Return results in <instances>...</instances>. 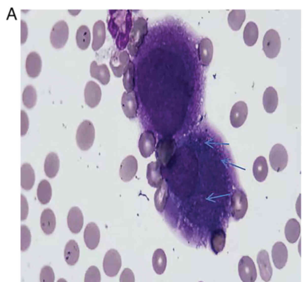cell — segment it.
<instances>
[{"instance_id": "cell-23", "label": "cell", "mask_w": 306, "mask_h": 282, "mask_svg": "<svg viewBox=\"0 0 306 282\" xmlns=\"http://www.w3.org/2000/svg\"><path fill=\"white\" fill-rule=\"evenodd\" d=\"M90 75L103 85H108L110 81L109 69L104 63L99 65L96 62H92L90 65Z\"/></svg>"}, {"instance_id": "cell-19", "label": "cell", "mask_w": 306, "mask_h": 282, "mask_svg": "<svg viewBox=\"0 0 306 282\" xmlns=\"http://www.w3.org/2000/svg\"><path fill=\"white\" fill-rule=\"evenodd\" d=\"M83 238L87 248L95 249L98 247L100 240V231L98 226L93 222L88 224L84 231Z\"/></svg>"}, {"instance_id": "cell-5", "label": "cell", "mask_w": 306, "mask_h": 282, "mask_svg": "<svg viewBox=\"0 0 306 282\" xmlns=\"http://www.w3.org/2000/svg\"><path fill=\"white\" fill-rule=\"evenodd\" d=\"M175 146V140L171 137H167L161 140L156 147L157 162L164 166L168 165L174 154Z\"/></svg>"}, {"instance_id": "cell-52", "label": "cell", "mask_w": 306, "mask_h": 282, "mask_svg": "<svg viewBox=\"0 0 306 282\" xmlns=\"http://www.w3.org/2000/svg\"></svg>"}, {"instance_id": "cell-51", "label": "cell", "mask_w": 306, "mask_h": 282, "mask_svg": "<svg viewBox=\"0 0 306 282\" xmlns=\"http://www.w3.org/2000/svg\"><path fill=\"white\" fill-rule=\"evenodd\" d=\"M299 245H300V246H299V249L300 248V251H299V252H300V255H301V249H301V240H300V244Z\"/></svg>"}, {"instance_id": "cell-2", "label": "cell", "mask_w": 306, "mask_h": 282, "mask_svg": "<svg viewBox=\"0 0 306 282\" xmlns=\"http://www.w3.org/2000/svg\"><path fill=\"white\" fill-rule=\"evenodd\" d=\"M147 23L143 18H138L134 23L129 35L128 50L132 57L135 56L147 34Z\"/></svg>"}, {"instance_id": "cell-35", "label": "cell", "mask_w": 306, "mask_h": 282, "mask_svg": "<svg viewBox=\"0 0 306 282\" xmlns=\"http://www.w3.org/2000/svg\"><path fill=\"white\" fill-rule=\"evenodd\" d=\"M152 264L153 269L157 275H161L164 274L166 267L167 258L163 250H156L153 254Z\"/></svg>"}, {"instance_id": "cell-42", "label": "cell", "mask_w": 306, "mask_h": 282, "mask_svg": "<svg viewBox=\"0 0 306 282\" xmlns=\"http://www.w3.org/2000/svg\"><path fill=\"white\" fill-rule=\"evenodd\" d=\"M31 234L30 230L26 225L21 226V246L22 251H25L29 248L31 243Z\"/></svg>"}, {"instance_id": "cell-8", "label": "cell", "mask_w": 306, "mask_h": 282, "mask_svg": "<svg viewBox=\"0 0 306 282\" xmlns=\"http://www.w3.org/2000/svg\"><path fill=\"white\" fill-rule=\"evenodd\" d=\"M289 156L285 147L281 144L273 146L270 152L269 161L271 168L276 172L284 170L288 163Z\"/></svg>"}, {"instance_id": "cell-44", "label": "cell", "mask_w": 306, "mask_h": 282, "mask_svg": "<svg viewBox=\"0 0 306 282\" xmlns=\"http://www.w3.org/2000/svg\"><path fill=\"white\" fill-rule=\"evenodd\" d=\"M55 275L52 267L45 266L41 269L40 274V282H54Z\"/></svg>"}, {"instance_id": "cell-40", "label": "cell", "mask_w": 306, "mask_h": 282, "mask_svg": "<svg viewBox=\"0 0 306 282\" xmlns=\"http://www.w3.org/2000/svg\"><path fill=\"white\" fill-rule=\"evenodd\" d=\"M246 17V13L244 10H232L229 15L228 22L230 29L238 31L242 27Z\"/></svg>"}, {"instance_id": "cell-12", "label": "cell", "mask_w": 306, "mask_h": 282, "mask_svg": "<svg viewBox=\"0 0 306 282\" xmlns=\"http://www.w3.org/2000/svg\"><path fill=\"white\" fill-rule=\"evenodd\" d=\"M248 113V106L244 101L236 103L231 109L230 121L231 126L239 128L246 121Z\"/></svg>"}, {"instance_id": "cell-47", "label": "cell", "mask_w": 306, "mask_h": 282, "mask_svg": "<svg viewBox=\"0 0 306 282\" xmlns=\"http://www.w3.org/2000/svg\"><path fill=\"white\" fill-rule=\"evenodd\" d=\"M29 214V205L26 198L21 195V220L24 221L27 218Z\"/></svg>"}, {"instance_id": "cell-45", "label": "cell", "mask_w": 306, "mask_h": 282, "mask_svg": "<svg viewBox=\"0 0 306 282\" xmlns=\"http://www.w3.org/2000/svg\"><path fill=\"white\" fill-rule=\"evenodd\" d=\"M119 282H135V277L133 271L129 269H125L120 275Z\"/></svg>"}, {"instance_id": "cell-37", "label": "cell", "mask_w": 306, "mask_h": 282, "mask_svg": "<svg viewBox=\"0 0 306 282\" xmlns=\"http://www.w3.org/2000/svg\"><path fill=\"white\" fill-rule=\"evenodd\" d=\"M259 36L257 25L253 22H249L244 28L243 39L244 43L249 47L256 44Z\"/></svg>"}, {"instance_id": "cell-13", "label": "cell", "mask_w": 306, "mask_h": 282, "mask_svg": "<svg viewBox=\"0 0 306 282\" xmlns=\"http://www.w3.org/2000/svg\"><path fill=\"white\" fill-rule=\"evenodd\" d=\"M138 170V161L133 156H128L120 164L119 176L124 182L131 181L136 176Z\"/></svg>"}, {"instance_id": "cell-7", "label": "cell", "mask_w": 306, "mask_h": 282, "mask_svg": "<svg viewBox=\"0 0 306 282\" xmlns=\"http://www.w3.org/2000/svg\"><path fill=\"white\" fill-rule=\"evenodd\" d=\"M69 29L67 23L63 20L55 24L50 32V40L53 47L57 49L63 48L69 38Z\"/></svg>"}, {"instance_id": "cell-48", "label": "cell", "mask_w": 306, "mask_h": 282, "mask_svg": "<svg viewBox=\"0 0 306 282\" xmlns=\"http://www.w3.org/2000/svg\"><path fill=\"white\" fill-rule=\"evenodd\" d=\"M21 44H24L26 43L28 37V27L25 21H21Z\"/></svg>"}, {"instance_id": "cell-17", "label": "cell", "mask_w": 306, "mask_h": 282, "mask_svg": "<svg viewBox=\"0 0 306 282\" xmlns=\"http://www.w3.org/2000/svg\"><path fill=\"white\" fill-rule=\"evenodd\" d=\"M122 108L124 114L129 119L136 118L137 114L138 104L136 95L134 92H124L121 100Z\"/></svg>"}, {"instance_id": "cell-24", "label": "cell", "mask_w": 306, "mask_h": 282, "mask_svg": "<svg viewBox=\"0 0 306 282\" xmlns=\"http://www.w3.org/2000/svg\"><path fill=\"white\" fill-rule=\"evenodd\" d=\"M213 54V44L211 40L204 38L198 46V55L202 65L206 66L212 61Z\"/></svg>"}, {"instance_id": "cell-36", "label": "cell", "mask_w": 306, "mask_h": 282, "mask_svg": "<svg viewBox=\"0 0 306 282\" xmlns=\"http://www.w3.org/2000/svg\"><path fill=\"white\" fill-rule=\"evenodd\" d=\"M226 244V233L222 229L213 232L211 237V246L213 252L217 254L223 251Z\"/></svg>"}, {"instance_id": "cell-10", "label": "cell", "mask_w": 306, "mask_h": 282, "mask_svg": "<svg viewBox=\"0 0 306 282\" xmlns=\"http://www.w3.org/2000/svg\"><path fill=\"white\" fill-rule=\"evenodd\" d=\"M238 272L240 279L243 282H255L257 279L256 265L248 256H244L240 259L238 263Z\"/></svg>"}, {"instance_id": "cell-25", "label": "cell", "mask_w": 306, "mask_h": 282, "mask_svg": "<svg viewBox=\"0 0 306 282\" xmlns=\"http://www.w3.org/2000/svg\"><path fill=\"white\" fill-rule=\"evenodd\" d=\"M106 39V27L105 23L101 20L97 21L93 27V40L92 48L94 51L99 50L105 43Z\"/></svg>"}, {"instance_id": "cell-9", "label": "cell", "mask_w": 306, "mask_h": 282, "mask_svg": "<svg viewBox=\"0 0 306 282\" xmlns=\"http://www.w3.org/2000/svg\"><path fill=\"white\" fill-rule=\"evenodd\" d=\"M122 266V259L119 253L115 249H110L106 252L103 262L105 274L110 277L116 276Z\"/></svg>"}, {"instance_id": "cell-28", "label": "cell", "mask_w": 306, "mask_h": 282, "mask_svg": "<svg viewBox=\"0 0 306 282\" xmlns=\"http://www.w3.org/2000/svg\"><path fill=\"white\" fill-rule=\"evenodd\" d=\"M80 249L75 240H71L67 243L64 250V258L67 264L74 266L79 258Z\"/></svg>"}, {"instance_id": "cell-29", "label": "cell", "mask_w": 306, "mask_h": 282, "mask_svg": "<svg viewBox=\"0 0 306 282\" xmlns=\"http://www.w3.org/2000/svg\"><path fill=\"white\" fill-rule=\"evenodd\" d=\"M268 170L267 161L265 157L263 156L258 157L254 161L253 167V175L257 182L262 183L265 181L268 177Z\"/></svg>"}, {"instance_id": "cell-22", "label": "cell", "mask_w": 306, "mask_h": 282, "mask_svg": "<svg viewBox=\"0 0 306 282\" xmlns=\"http://www.w3.org/2000/svg\"><path fill=\"white\" fill-rule=\"evenodd\" d=\"M147 178L148 183L153 188H158L163 184L161 165L157 161L148 165Z\"/></svg>"}, {"instance_id": "cell-41", "label": "cell", "mask_w": 306, "mask_h": 282, "mask_svg": "<svg viewBox=\"0 0 306 282\" xmlns=\"http://www.w3.org/2000/svg\"><path fill=\"white\" fill-rule=\"evenodd\" d=\"M37 100V92L35 87L31 85L27 86L23 92V103L28 109L34 108Z\"/></svg>"}, {"instance_id": "cell-11", "label": "cell", "mask_w": 306, "mask_h": 282, "mask_svg": "<svg viewBox=\"0 0 306 282\" xmlns=\"http://www.w3.org/2000/svg\"><path fill=\"white\" fill-rule=\"evenodd\" d=\"M129 55L127 51H118L115 52L110 60V67L114 75L118 78L121 77L124 69L129 63Z\"/></svg>"}, {"instance_id": "cell-46", "label": "cell", "mask_w": 306, "mask_h": 282, "mask_svg": "<svg viewBox=\"0 0 306 282\" xmlns=\"http://www.w3.org/2000/svg\"><path fill=\"white\" fill-rule=\"evenodd\" d=\"M29 128V119L27 113L21 110V136H24L27 133Z\"/></svg>"}, {"instance_id": "cell-50", "label": "cell", "mask_w": 306, "mask_h": 282, "mask_svg": "<svg viewBox=\"0 0 306 282\" xmlns=\"http://www.w3.org/2000/svg\"><path fill=\"white\" fill-rule=\"evenodd\" d=\"M57 282H68L64 279H60Z\"/></svg>"}, {"instance_id": "cell-18", "label": "cell", "mask_w": 306, "mask_h": 282, "mask_svg": "<svg viewBox=\"0 0 306 282\" xmlns=\"http://www.w3.org/2000/svg\"><path fill=\"white\" fill-rule=\"evenodd\" d=\"M272 258L276 269L281 270L286 266L288 259V251L284 243L277 242L273 245Z\"/></svg>"}, {"instance_id": "cell-39", "label": "cell", "mask_w": 306, "mask_h": 282, "mask_svg": "<svg viewBox=\"0 0 306 282\" xmlns=\"http://www.w3.org/2000/svg\"><path fill=\"white\" fill-rule=\"evenodd\" d=\"M52 189L50 183L47 180H43L39 184L37 189V197L41 204L46 205L48 203L52 198Z\"/></svg>"}, {"instance_id": "cell-15", "label": "cell", "mask_w": 306, "mask_h": 282, "mask_svg": "<svg viewBox=\"0 0 306 282\" xmlns=\"http://www.w3.org/2000/svg\"><path fill=\"white\" fill-rule=\"evenodd\" d=\"M156 138L154 133L148 130L144 132L139 141V149L144 158H148L155 149Z\"/></svg>"}, {"instance_id": "cell-26", "label": "cell", "mask_w": 306, "mask_h": 282, "mask_svg": "<svg viewBox=\"0 0 306 282\" xmlns=\"http://www.w3.org/2000/svg\"><path fill=\"white\" fill-rule=\"evenodd\" d=\"M278 100L277 93L274 88H267L264 92L263 99L264 108L267 113L271 114L275 112L277 107Z\"/></svg>"}, {"instance_id": "cell-31", "label": "cell", "mask_w": 306, "mask_h": 282, "mask_svg": "<svg viewBox=\"0 0 306 282\" xmlns=\"http://www.w3.org/2000/svg\"><path fill=\"white\" fill-rule=\"evenodd\" d=\"M60 166V160L58 156L51 152L46 157L44 163V172L47 176L49 178H53L56 177Z\"/></svg>"}, {"instance_id": "cell-30", "label": "cell", "mask_w": 306, "mask_h": 282, "mask_svg": "<svg viewBox=\"0 0 306 282\" xmlns=\"http://www.w3.org/2000/svg\"><path fill=\"white\" fill-rule=\"evenodd\" d=\"M35 182L34 170L29 163L22 165L21 167V187L29 191L33 188Z\"/></svg>"}, {"instance_id": "cell-34", "label": "cell", "mask_w": 306, "mask_h": 282, "mask_svg": "<svg viewBox=\"0 0 306 282\" xmlns=\"http://www.w3.org/2000/svg\"><path fill=\"white\" fill-rule=\"evenodd\" d=\"M123 83L124 89L127 92H133L135 87V66L130 61L123 73Z\"/></svg>"}, {"instance_id": "cell-21", "label": "cell", "mask_w": 306, "mask_h": 282, "mask_svg": "<svg viewBox=\"0 0 306 282\" xmlns=\"http://www.w3.org/2000/svg\"><path fill=\"white\" fill-rule=\"evenodd\" d=\"M67 220L68 227L73 233L80 232L83 225V217L79 208L72 207L69 212Z\"/></svg>"}, {"instance_id": "cell-14", "label": "cell", "mask_w": 306, "mask_h": 282, "mask_svg": "<svg viewBox=\"0 0 306 282\" xmlns=\"http://www.w3.org/2000/svg\"><path fill=\"white\" fill-rule=\"evenodd\" d=\"M101 95V88L97 83L90 81L86 83L84 90L85 101L90 108H94L99 104Z\"/></svg>"}, {"instance_id": "cell-49", "label": "cell", "mask_w": 306, "mask_h": 282, "mask_svg": "<svg viewBox=\"0 0 306 282\" xmlns=\"http://www.w3.org/2000/svg\"><path fill=\"white\" fill-rule=\"evenodd\" d=\"M68 12L71 13V15L76 16L81 12V10H69Z\"/></svg>"}, {"instance_id": "cell-20", "label": "cell", "mask_w": 306, "mask_h": 282, "mask_svg": "<svg viewBox=\"0 0 306 282\" xmlns=\"http://www.w3.org/2000/svg\"><path fill=\"white\" fill-rule=\"evenodd\" d=\"M42 67V62L40 55L35 52H31L26 59V69L27 75L31 78L39 75Z\"/></svg>"}, {"instance_id": "cell-16", "label": "cell", "mask_w": 306, "mask_h": 282, "mask_svg": "<svg viewBox=\"0 0 306 282\" xmlns=\"http://www.w3.org/2000/svg\"><path fill=\"white\" fill-rule=\"evenodd\" d=\"M257 261L262 279L266 282H269L272 276L273 270L269 255L266 250H262L258 253Z\"/></svg>"}, {"instance_id": "cell-32", "label": "cell", "mask_w": 306, "mask_h": 282, "mask_svg": "<svg viewBox=\"0 0 306 282\" xmlns=\"http://www.w3.org/2000/svg\"><path fill=\"white\" fill-rule=\"evenodd\" d=\"M169 196L168 186L164 181L161 186L157 188L155 194L154 202L157 211L160 212L164 211Z\"/></svg>"}, {"instance_id": "cell-6", "label": "cell", "mask_w": 306, "mask_h": 282, "mask_svg": "<svg viewBox=\"0 0 306 282\" xmlns=\"http://www.w3.org/2000/svg\"><path fill=\"white\" fill-rule=\"evenodd\" d=\"M280 37L274 30H268L264 37L263 47L264 53L269 59H274L279 55L281 49Z\"/></svg>"}, {"instance_id": "cell-1", "label": "cell", "mask_w": 306, "mask_h": 282, "mask_svg": "<svg viewBox=\"0 0 306 282\" xmlns=\"http://www.w3.org/2000/svg\"><path fill=\"white\" fill-rule=\"evenodd\" d=\"M117 13L111 16L109 22V30L113 38L117 36V47L119 50L126 47L129 39V32L132 28L131 14L126 11H117Z\"/></svg>"}, {"instance_id": "cell-3", "label": "cell", "mask_w": 306, "mask_h": 282, "mask_svg": "<svg viewBox=\"0 0 306 282\" xmlns=\"http://www.w3.org/2000/svg\"><path fill=\"white\" fill-rule=\"evenodd\" d=\"M95 129L89 120H84L78 126L76 136L77 145L82 151H87L94 144Z\"/></svg>"}, {"instance_id": "cell-4", "label": "cell", "mask_w": 306, "mask_h": 282, "mask_svg": "<svg viewBox=\"0 0 306 282\" xmlns=\"http://www.w3.org/2000/svg\"><path fill=\"white\" fill-rule=\"evenodd\" d=\"M248 203L246 194L238 188L231 198V214L235 220L242 219L248 210Z\"/></svg>"}, {"instance_id": "cell-27", "label": "cell", "mask_w": 306, "mask_h": 282, "mask_svg": "<svg viewBox=\"0 0 306 282\" xmlns=\"http://www.w3.org/2000/svg\"><path fill=\"white\" fill-rule=\"evenodd\" d=\"M40 226L46 235L52 234L56 226V219L53 211L50 209H45L40 217Z\"/></svg>"}, {"instance_id": "cell-38", "label": "cell", "mask_w": 306, "mask_h": 282, "mask_svg": "<svg viewBox=\"0 0 306 282\" xmlns=\"http://www.w3.org/2000/svg\"><path fill=\"white\" fill-rule=\"evenodd\" d=\"M78 47L82 50L89 48L91 42V33L89 27L82 25L78 28L76 35Z\"/></svg>"}, {"instance_id": "cell-43", "label": "cell", "mask_w": 306, "mask_h": 282, "mask_svg": "<svg viewBox=\"0 0 306 282\" xmlns=\"http://www.w3.org/2000/svg\"><path fill=\"white\" fill-rule=\"evenodd\" d=\"M100 272L97 267L92 266L86 272L84 282H101Z\"/></svg>"}, {"instance_id": "cell-33", "label": "cell", "mask_w": 306, "mask_h": 282, "mask_svg": "<svg viewBox=\"0 0 306 282\" xmlns=\"http://www.w3.org/2000/svg\"><path fill=\"white\" fill-rule=\"evenodd\" d=\"M301 233V226L296 219H291L287 221L285 228L286 238L290 243L294 244L298 241Z\"/></svg>"}]
</instances>
